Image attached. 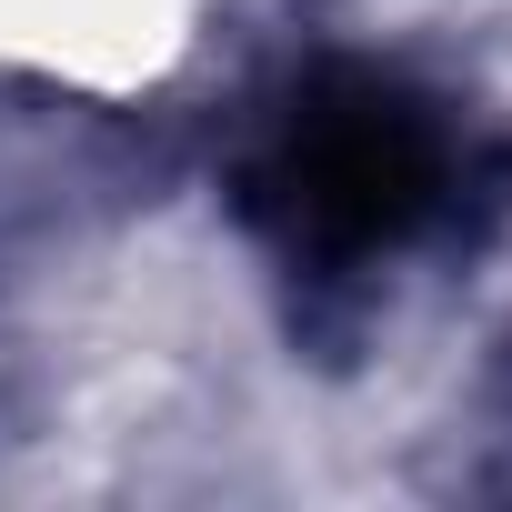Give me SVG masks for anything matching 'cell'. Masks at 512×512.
Wrapping results in <instances>:
<instances>
[{
    "label": "cell",
    "mask_w": 512,
    "mask_h": 512,
    "mask_svg": "<svg viewBox=\"0 0 512 512\" xmlns=\"http://www.w3.org/2000/svg\"><path fill=\"white\" fill-rule=\"evenodd\" d=\"M462 191V141L432 91L372 61L302 71L241 161V221L302 262H372L432 231Z\"/></svg>",
    "instance_id": "1"
}]
</instances>
